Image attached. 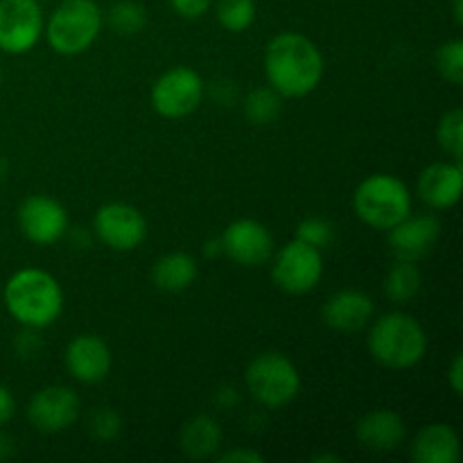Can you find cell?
<instances>
[{"label": "cell", "mask_w": 463, "mask_h": 463, "mask_svg": "<svg viewBox=\"0 0 463 463\" xmlns=\"http://www.w3.org/2000/svg\"><path fill=\"white\" fill-rule=\"evenodd\" d=\"M18 229L23 238L39 247H50L68 233V213L57 199L30 194L18 206Z\"/></svg>", "instance_id": "obj_12"}, {"label": "cell", "mask_w": 463, "mask_h": 463, "mask_svg": "<svg viewBox=\"0 0 463 463\" xmlns=\"http://www.w3.org/2000/svg\"><path fill=\"white\" fill-rule=\"evenodd\" d=\"M50 48L61 57L86 52L102 32V9L95 0H63L43 27Z\"/></svg>", "instance_id": "obj_5"}, {"label": "cell", "mask_w": 463, "mask_h": 463, "mask_svg": "<svg viewBox=\"0 0 463 463\" xmlns=\"http://www.w3.org/2000/svg\"><path fill=\"white\" fill-rule=\"evenodd\" d=\"M43 9L39 0H0V50L25 54L43 34Z\"/></svg>", "instance_id": "obj_11"}, {"label": "cell", "mask_w": 463, "mask_h": 463, "mask_svg": "<svg viewBox=\"0 0 463 463\" xmlns=\"http://www.w3.org/2000/svg\"><path fill=\"white\" fill-rule=\"evenodd\" d=\"M448 384H450V389L455 392V396H461L463 393V355L461 353H457V355L452 357L450 366H448Z\"/></svg>", "instance_id": "obj_32"}, {"label": "cell", "mask_w": 463, "mask_h": 463, "mask_svg": "<svg viewBox=\"0 0 463 463\" xmlns=\"http://www.w3.org/2000/svg\"><path fill=\"white\" fill-rule=\"evenodd\" d=\"M439 147L450 154L455 161L463 158V111L461 109H450L441 116L437 127Z\"/></svg>", "instance_id": "obj_26"}, {"label": "cell", "mask_w": 463, "mask_h": 463, "mask_svg": "<svg viewBox=\"0 0 463 463\" xmlns=\"http://www.w3.org/2000/svg\"><path fill=\"white\" fill-rule=\"evenodd\" d=\"M220 463H262L265 457L260 452L251 450V448H233V450H226L224 455L217 457Z\"/></svg>", "instance_id": "obj_31"}, {"label": "cell", "mask_w": 463, "mask_h": 463, "mask_svg": "<svg viewBox=\"0 0 463 463\" xmlns=\"http://www.w3.org/2000/svg\"><path fill=\"white\" fill-rule=\"evenodd\" d=\"M89 432L95 441H113L122 432V419L111 407H98L89 416Z\"/></svg>", "instance_id": "obj_29"}, {"label": "cell", "mask_w": 463, "mask_h": 463, "mask_svg": "<svg viewBox=\"0 0 463 463\" xmlns=\"http://www.w3.org/2000/svg\"><path fill=\"white\" fill-rule=\"evenodd\" d=\"M222 428L213 416L199 414L185 420L179 434V446L188 459H211L222 448Z\"/></svg>", "instance_id": "obj_20"}, {"label": "cell", "mask_w": 463, "mask_h": 463, "mask_svg": "<svg viewBox=\"0 0 463 463\" xmlns=\"http://www.w3.org/2000/svg\"><path fill=\"white\" fill-rule=\"evenodd\" d=\"M283 95L276 93L271 86L253 89L244 99V116L251 125H271L283 111Z\"/></svg>", "instance_id": "obj_23"}, {"label": "cell", "mask_w": 463, "mask_h": 463, "mask_svg": "<svg viewBox=\"0 0 463 463\" xmlns=\"http://www.w3.org/2000/svg\"><path fill=\"white\" fill-rule=\"evenodd\" d=\"M459 457V434L448 423L425 425L411 441V459L416 463H457Z\"/></svg>", "instance_id": "obj_19"}, {"label": "cell", "mask_w": 463, "mask_h": 463, "mask_svg": "<svg viewBox=\"0 0 463 463\" xmlns=\"http://www.w3.org/2000/svg\"><path fill=\"white\" fill-rule=\"evenodd\" d=\"M461 161L432 163L419 176V197L434 211H448L461 199Z\"/></svg>", "instance_id": "obj_17"}, {"label": "cell", "mask_w": 463, "mask_h": 463, "mask_svg": "<svg viewBox=\"0 0 463 463\" xmlns=\"http://www.w3.org/2000/svg\"><path fill=\"white\" fill-rule=\"evenodd\" d=\"M375 315V303L362 289H339L326 298L321 319L337 333H357L366 328Z\"/></svg>", "instance_id": "obj_16"}, {"label": "cell", "mask_w": 463, "mask_h": 463, "mask_svg": "<svg viewBox=\"0 0 463 463\" xmlns=\"http://www.w3.org/2000/svg\"><path fill=\"white\" fill-rule=\"evenodd\" d=\"M203 251H206V256H217V253H224L222 251V240L217 238V240H213V242H206V249H203Z\"/></svg>", "instance_id": "obj_36"}, {"label": "cell", "mask_w": 463, "mask_h": 463, "mask_svg": "<svg viewBox=\"0 0 463 463\" xmlns=\"http://www.w3.org/2000/svg\"><path fill=\"white\" fill-rule=\"evenodd\" d=\"M152 107L167 120H181L203 102V80L197 71L185 66L170 68L152 86Z\"/></svg>", "instance_id": "obj_8"}, {"label": "cell", "mask_w": 463, "mask_h": 463, "mask_svg": "<svg viewBox=\"0 0 463 463\" xmlns=\"http://www.w3.org/2000/svg\"><path fill=\"white\" fill-rule=\"evenodd\" d=\"M326 61L317 43L298 32H280L265 50L267 84L283 98H306L324 80Z\"/></svg>", "instance_id": "obj_1"}, {"label": "cell", "mask_w": 463, "mask_h": 463, "mask_svg": "<svg viewBox=\"0 0 463 463\" xmlns=\"http://www.w3.org/2000/svg\"><path fill=\"white\" fill-rule=\"evenodd\" d=\"M215 16L224 30L240 34L247 32L256 21V0H213Z\"/></svg>", "instance_id": "obj_24"}, {"label": "cell", "mask_w": 463, "mask_h": 463, "mask_svg": "<svg viewBox=\"0 0 463 463\" xmlns=\"http://www.w3.org/2000/svg\"><path fill=\"white\" fill-rule=\"evenodd\" d=\"M353 211L375 231H389L411 215V193L402 179L393 175H371L353 194Z\"/></svg>", "instance_id": "obj_4"}, {"label": "cell", "mask_w": 463, "mask_h": 463, "mask_svg": "<svg viewBox=\"0 0 463 463\" xmlns=\"http://www.w3.org/2000/svg\"><path fill=\"white\" fill-rule=\"evenodd\" d=\"M437 71L448 84H463V41L452 39L446 41L437 50Z\"/></svg>", "instance_id": "obj_27"}, {"label": "cell", "mask_w": 463, "mask_h": 463, "mask_svg": "<svg viewBox=\"0 0 463 463\" xmlns=\"http://www.w3.org/2000/svg\"><path fill=\"white\" fill-rule=\"evenodd\" d=\"M0 84H3V68H0Z\"/></svg>", "instance_id": "obj_39"}, {"label": "cell", "mask_w": 463, "mask_h": 463, "mask_svg": "<svg viewBox=\"0 0 463 463\" xmlns=\"http://www.w3.org/2000/svg\"><path fill=\"white\" fill-rule=\"evenodd\" d=\"M5 175H7V161H5V158L0 156V181L5 179Z\"/></svg>", "instance_id": "obj_38"}, {"label": "cell", "mask_w": 463, "mask_h": 463, "mask_svg": "<svg viewBox=\"0 0 463 463\" xmlns=\"http://www.w3.org/2000/svg\"><path fill=\"white\" fill-rule=\"evenodd\" d=\"M167 3L181 18L194 21V18H202L211 9L213 0H167Z\"/></svg>", "instance_id": "obj_30"}, {"label": "cell", "mask_w": 463, "mask_h": 463, "mask_svg": "<svg viewBox=\"0 0 463 463\" xmlns=\"http://www.w3.org/2000/svg\"><path fill=\"white\" fill-rule=\"evenodd\" d=\"M93 233L111 251H134L147 238V220L136 206L111 202L98 208L93 217Z\"/></svg>", "instance_id": "obj_9"}, {"label": "cell", "mask_w": 463, "mask_h": 463, "mask_svg": "<svg viewBox=\"0 0 463 463\" xmlns=\"http://www.w3.org/2000/svg\"><path fill=\"white\" fill-rule=\"evenodd\" d=\"M271 262V280L279 289L292 297L312 292L324 276V256L319 249L294 238L276 251Z\"/></svg>", "instance_id": "obj_7"}, {"label": "cell", "mask_w": 463, "mask_h": 463, "mask_svg": "<svg viewBox=\"0 0 463 463\" xmlns=\"http://www.w3.org/2000/svg\"><path fill=\"white\" fill-rule=\"evenodd\" d=\"M452 16L457 25H463V0H452Z\"/></svg>", "instance_id": "obj_35"}, {"label": "cell", "mask_w": 463, "mask_h": 463, "mask_svg": "<svg viewBox=\"0 0 463 463\" xmlns=\"http://www.w3.org/2000/svg\"><path fill=\"white\" fill-rule=\"evenodd\" d=\"M312 461H317V463H324V461L337 463V461H342V457H339V455H315V457H312Z\"/></svg>", "instance_id": "obj_37"}, {"label": "cell", "mask_w": 463, "mask_h": 463, "mask_svg": "<svg viewBox=\"0 0 463 463\" xmlns=\"http://www.w3.org/2000/svg\"><path fill=\"white\" fill-rule=\"evenodd\" d=\"M220 240L222 251L240 267H260L274 256V235L258 220H235Z\"/></svg>", "instance_id": "obj_13"}, {"label": "cell", "mask_w": 463, "mask_h": 463, "mask_svg": "<svg viewBox=\"0 0 463 463\" xmlns=\"http://www.w3.org/2000/svg\"><path fill=\"white\" fill-rule=\"evenodd\" d=\"M297 240L310 244L315 249H326L333 244L335 240V224L326 217H307V220L298 222L297 226Z\"/></svg>", "instance_id": "obj_28"}, {"label": "cell", "mask_w": 463, "mask_h": 463, "mask_svg": "<svg viewBox=\"0 0 463 463\" xmlns=\"http://www.w3.org/2000/svg\"><path fill=\"white\" fill-rule=\"evenodd\" d=\"M366 346L384 369L405 371L419 364L428 353V333L407 312H387L373 321Z\"/></svg>", "instance_id": "obj_3"}, {"label": "cell", "mask_w": 463, "mask_h": 463, "mask_svg": "<svg viewBox=\"0 0 463 463\" xmlns=\"http://www.w3.org/2000/svg\"><path fill=\"white\" fill-rule=\"evenodd\" d=\"M244 384L253 401L267 410L289 405L301 392V373L288 355L279 351H265L249 362L244 371Z\"/></svg>", "instance_id": "obj_6"}, {"label": "cell", "mask_w": 463, "mask_h": 463, "mask_svg": "<svg viewBox=\"0 0 463 463\" xmlns=\"http://www.w3.org/2000/svg\"><path fill=\"white\" fill-rule=\"evenodd\" d=\"M81 414V401L75 389L66 384H50L39 389L27 402L25 416L41 434H59L72 428Z\"/></svg>", "instance_id": "obj_10"}, {"label": "cell", "mask_w": 463, "mask_h": 463, "mask_svg": "<svg viewBox=\"0 0 463 463\" xmlns=\"http://www.w3.org/2000/svg\"><path fill=\"white\" fill-rule=\"evenodd\" d=\"M14 455V439H9L7 434L0 432V461L9 459Z\"/></svg>", "instance_id": "obj_34"}, {"label": "cell", "mask_w": 463, "mask_h": 463, "mask_svg": "<svg viewBox=\"0 0 463 463\" xmlns=\"http://www.w3.org/2000/svg\"><path fill=\"white\" fill-rule=\"evenodd\" d=\"M197 280V260L185 251H172L152 267V283L163 292H184Z\"/></svg>", "instance_id": "obj_21"}, {"label": "cell", "mask_w": 463, "mask_h": 463, "mask_svg": "<svg viewBox=\"0 0 463 463\" xmlns=\"http://www.w3.org/2000/svg\"><path fill=\"white\" fill-rule=\"evenodd\" d=\"M360 446L369 452H393L407 439L405 420L392 410H373L362 416L355 425Z\"/></svg>", "instance_id": "obj_18"}, {"label": "cell", "mask_w": 463, "mask_h": 463, "mask_svg": "<svg viewBox=\"0 0 463 463\" xmlns=\"http://www.w3.org/2000/svg\"><path fill=\"white\" fill-rule=\"evenodd\" d=\"M389 249L398 260L419 262L432 253L441 238V222L434 215H407L387 231Z\"/></svg>", "instance_id": "obj_14"}, {"label": "cell", "mask_w": 463, "mask_h": 463, "mask_svg": "<svg viewBox=\"0 0 463 463\" xmlns=\"http://www.w3.org/2000/svg\"><path fill=\"white\" fill-rule=\"evenodd\" d=\"M420 285H423V276H420V269L416 267V262L410 260H398L392 269L384 276V297L389 301L398 303H410L419 297Z\"/></svg>", "instance_id": "obj_22"}, {"label": "cell", "mask_w": 463, "mask_h": 463, "mask_svg": "<svg viewBox=\"0 0 463 463\" xmlns=\"http://www.w3.org/2000/svg\"><path fill=\"white\" fill-rule=\"evenodd\" d=\"M66 369L77 383L98 384L109 375L113 364L111 348L98 335H77L66 346Z\"/></svg>", "instance_id": "obj_15"}, {"label": "cell", "mask_w": 463, "mask_h": 463, "mask_svg": "<svg viewBox=\"0 0 463 463\" xmlns=\"http://www.w3.org/2000/svg\"><path fill=\"white\" fill-rule=\"evenodd\" d=\"M16 414V401L5 384H0V428L7 425Z\"/></svg>", "instance_id": "obj_33"}, {"label": "cell", "mask_w": 463, "mask_h": 463, "mask_svg": "<svg viewBox=\"0 0 463 463\" xmlns=\"http://www.w3.org/2000/svg\"><path fill=\"white\" fill-rule=\"evenodd\" d=\"M109 25L122 36H134L147 27V9L136 0H120L109 9Z\"/></svg>", "instance_id": "obj_25"}, {"label": "cell", "mask_w": 463, "mask_h": 463, "mask_svg": "<svg viewBox=\"0 0 463 463\" xmlns=\"http://www.w3.org/2000/svg\"><path fill=\"white\" fill-rule=\"evenodd\" d=\"M3 301L12 319L23 328H48L63 312V289L52 274L39 267L18 269L9 276Z\"/></svg>", "instance_id": "obj_2"}]
</instances>
